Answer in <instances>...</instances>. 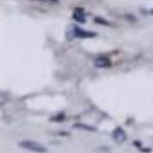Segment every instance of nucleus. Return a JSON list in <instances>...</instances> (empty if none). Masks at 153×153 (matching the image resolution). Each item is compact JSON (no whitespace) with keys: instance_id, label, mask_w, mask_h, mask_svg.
<instances>
[{"instance_id":"nucleus-1","label":"nucleus","mask_w":153,"mask_h":153,"mask_svg":"<svg viewBox=\"0 0 153 153\" xmlns=\"http://www.w3.org/2000/svg\"><path fill=\"white\" fill-rule=\"evenodd\" d=\"M21 148L30 152L35 153H46L48 152L47 148L39 142L31 140H23L19 143Z\"/></svg>"},{"instance_id":"nucleus-5","label":"nucleus","mask_w":153,"mask_h":153,"mask_svg":"<svg viewBox=\"0 0 153 153\" xmlns=\"http://www.w3.org/2000/svg\"><path fill=\"white\" fill-rule=\"evenodd\" d=\"M73 18L77 22L80 23H85L86 22V16H85V12L82 8L77 7L73 14Z\"/></svg>"},{"instance_id":"nucleus-6","label":"nucleus","mask_w":153,"mask_h":153,"mask_svg":"<svg viewBox=\"0 0 153 153\" xmlns=\"http://www.w3.org/2000/svg\"><path fill=\"white\" fill-rule=\"evenodd\" d=\"M152 13H153V9H152Z\"/></svg>"},{"instance_id":"nucleus-2","label":"nucleus","mask_w":153,"mask_h":153,"mask_svg":"<svg viewBox=\"0 0 153 153\" xmlns=\"http://www.w3.org/2000/svg\"><path fill=\"white\" fill-rule=\"evenodd\" d=\"M67 34H70V35L67 36L68 37H76L79 38H91L97 35V34L93 31H87L74 25L70 26V30L67 31Z\"/></svg>"},{"instance_id":"nucleus-4","label":"nucleus","mask_w":153,"mask_h":153,"mask_svg":"<svg viewBox=\"0 0 153 153\" xmlns=\"http://www.w3.org/2000/svg\"><path fill=\"white\" fill-rule=\"evenodd\" d=\"M94 65L97 68L105 69L111 67L112 63L111 61L108 57L100 56L97 57L95 59V61H94Z\"/></svg>"},{"instance_id":"nucleus-3","label":"nucleus","mask_w":153,"mask_h":153,"mask_svg":"<svg viewBox=\"0 0 153 153\" xmlns=\"http://www.w3.org/2000/svg\"><path fill=\"white\" fill-rule=\"evenodd\" d=\"M112 137L117 144H123L126 140V134L121 127H117L112 132Z\"/></svg>"}]
</instances>
